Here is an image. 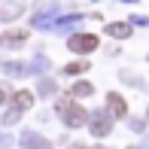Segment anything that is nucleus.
<instances>
[{
	"label": "nucleus",
	"mask_w": 149,
	"mask_h": 149,
	"mask_svg": "<svg viewBox=\"0 0 149 149\" xmlns=\"http://www.w3.org/2000/svg\"><path fill=\"white\" fill-rule=\"evenodd\" d=\"M64 122L70 128H76V125H85V122H88V110H82V107H76V104H70L64 110Z\"/></svg>",
	"instance_id": "obj_1"
},
{
	"label": "nucleus",
	"mask_w": 149,
	"mask_h": 149,
	"mask_svg": "<svg viewBox=\"0 0 149 149\" xmlns=\"http://www.w3.org/2000/svg\"><path fill=\"white\" fill-rule=\"evenodd\" d=\"M70 49H73V52H91V49H97V37H91V33L73 37V40H70Z\"/></svg>",
	"instance_id": "obj_2"
},
{
	"label": "nucleus",
	"mask_w": 149,
	"mask_h": 149,
	"mask_svg": "<svg viewBox=\"0 0 149 149\" xmlns=\"http://www.w3.org/2000/svg\"><path fill=\"white\" fill-rule=\"evenodd\" d=\"M107 107H110V113H113V116H125V113H128V104L119 97L116 91H110V94H107Z\"/></svg>",
	"instance_id": "obj_3"
},
{
	"label": "nucleus",
	"mask_w": 149,
	"mask_h": 149,
	"mask_svg": "<svg viewBox=\"0 0 149 149\" xmlns=\"http://www.w3.org/2000/svg\"><path fill=\"white\" fill-rule=\"evenodd\" d=\"M12 104H15V110H31L33 107V94L31 91H15L12 94Z\"/></svg>",
	"instance_id": "obj_4"
},
{
	"label": "nucleus",
	"mask_w": 149,
	"mask_h": 149,
	"mask_svg": "<svg viewBox=\"0 0 149 149\" xmlns=\"http://www.w3.org/2000/svg\"><path fill=\"white\" fill-rule=\"evenodd\" d=\"M107 33H110V37H131V24L113 22V24H107Z\"/></svg>",
	"instance_id": "obj_5"
},
{
	"label": "nucleus",
	"mask_w": 149,
	"mask_h": 149,
	"mask_svg": "<svg viewBox=\"0 0 149 149\" xmlns=\"http://www.w3.org/2000/svg\"><path fill=\"white\" fill-rule=\"evenodd\" d=\"M0 12H3L0 18H15L18 12H24V3H3V6H0Z\"/></svg>",
	"instance_id": "obj_6"
},
{
	"label": "nucleus",
	"mask_w": 149,
	"mask_h": 149,
	"mask_svg": "<svg viewBox=\"0 0 149 149\" xmlns=\"http://www.w3.org/2000/svg\"><path fill=\"white\" fill-rule=\"evenodd\" d=\"M3 40H9V43L12 46H22L24 43V40H28V31H9V33H6V37Z\"/></svg>",
	"instance_id": "obj_7"
},
{
	"label": "nucleus",
	"mask_w": 149,
	"mask_h": 149,
	"mask_svg": "<svg viewBox=\"0 0 149 149\" xmlns=\"http://www.w3.org/2000/svg\"><path fill=\"white\" fill-rule=\"evenodd\" d=\"M91 91H94V85H88V82L73 85V94H76V97H85V94H91Z\"/></svg>",
	"instance_id": "obj_8"
},
{
	"label": "nucleus",
	"mask_w": 149,
	"mask_h": 149,
	"mask_svg": "<svg viewBox=\"0 0 149 149\" xmlns=\"http://www.w3.org/2000/svg\"><path fill=\"white\" fill-rule=\"evenodd\" d=\"M88 61H76V64H70V67H67V73H85V70H88Z\"/></svg>",
	"instance_id": "obj_9"
},
{
	"label": "nucleus",
	"mask_w": 149,
	"mask_h": 149,
	"mask_svg": "<svg viewBox=\"0 0 149 149\" xmlns=\"http://www.w3.org/2000/svg\"><path fill=\"white\" fill-rule=\"evenodd\" d=\"M94 134H107V131H110V122H94Z\"/></svg>",
	"instance_id": "obj_10"
},
{
	"label": "nucleus",
	"mask_w": 149,
	"mask_h": 149,
	"mask_svg": "<svg viewBox=\"0 0 149 149\" xmlns=\"http://www.w3.org/2000/svg\"><path fill=\"white\" fill-rule=\"evenodd\" d=\"M6 100V85H0V104Z\"/></svg>",
	"instance_id": "obj_11"
},
{
	"label": "nucleus",
	"mask_w": 149,
	"mask_h": 149,
	"mask_svg": "<svg viewBox=\"0 0 149 149\" xmlns=\"http://www.w3.org/2000/svg\"><path fill=\"white\" fill-rule=\"evenodd\" d=\"M70 149H88V146H70Z\"/></svg>",
	"instance_id": "obj_12"
}]
</instances>
